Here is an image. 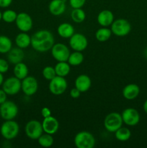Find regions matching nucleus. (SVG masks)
Returning <instances> with one entry per match:
<instances>
[{
    "instance_id": "f257e3e1",
    "label": "nucleus",
    "mask_w": 147,
    "mask_h": 148,
    "mask_svg": "<svg viewBox=\"0 0 147 148\" xmlns=\"http://www.w3.org/2000/svg\"><path fill=\"white\" fill-rule=\"evenodd\" d=\"M54 43V36L50 30H37L31 36V46L37 52L44 53L48 51Z\"/></svg>"
},
{
    "instance_id": "79ce46f5",
    "label": "nucleus",
    "mask_w": 147,
    "mask_h": 148,
    "mask_svg": "<svg viewBox=\"0 0 147 148\" xmlns=\"http://www.w3.org/2000/svg\"><path fill=\"white\" fill-rule=\"evenodd\" d=\"M1 20H2V12L0 11V21H1Z\"/></svg>"
},
{
    "instance_id": "9b49d317",
    "label": "nucleus",
    "mask_w": 147,
    "mask_h": 148,
    "mask_svg": "<svg viewBox=\"0 0 147 148\" xmlns=\"http://www.w3.org/2000/svg\"><path fill=\"white\" fill-rule=\"evenodd\" d=\"M14 23L17 28L21 32L27 33L33 28V18L27 12H20L17 14V17Z\"/></svg>"
},
{
    "instance_id": "423d86ee",
    "label": "nucleus",
    "mask_w": 147,
    "mask_h": 148,
    "mask_svg": "<svg viewBox=\"0 0 147 148\" xmlns=\"http://www.w3.org/2000/svg\"><path fill=\"white\" fill-rule=\"evenodd\" d=\"M19 112V108L17 104L11 101H6L0 105V116L6 120H12L16 118Z\"/></svg>"
},
{
    "instance_id": "ddd939ff",
    "label": "nucleus",
    "mask_w": 147,
    "mask_h": 148,
    "mask_svg": "<svg viewBox=\"0 0 147 148\" xmlns=\"http://www.w3.org/2000/svg\"><path fill=\"white\" fill-rule=\"evenodd\" d=\"M38 90V82L33 76H27L22 79L21 90L26 96H32L37 92Z\"/></svg>"
},
{
    "instance_id": "72a5a7b5",
    "label": "nucleus",
    "mask_w": 147,
    "mask_h": 148,
    "mask_svg": "<svg viewBox=\"0 0 147 148\" xmlns=\"http://www.w3.org/2000/svg\"><path fill=\"white\" fill-rule=\"evenodd\" d=\"M10 65H9V62L6 59H0V72L2 74L6 73L8 72Z\"/></svg>"
},
{
    "instance_id": "dca6fc26",
    "label": "nucleus",
    "mask_w": 147,
    "mask_h": 148,
    "mask_svg": "<svg viewBox=\"0 0 147 148\" xmlns=\"http://www.w3.org/2000/svg\"><path fill=\"white\" fill-rule=\"evenodd\" d=\"M66 0H51L48 4V10L53 16H60L66 11Z\"/></svg>"
},
{
    "instance_id": "58836bf2",
    "label": "nucleus",
    "mask_w": 147,
    "mask_h": 148,
    "mask_svg": "<svg viewBox=\"0 0 147 148\" xmlns=\"http://www.w3.org/2000/svg\"><path fill=\"white\" fill-rule=\"evenodd\" d=\"M143 108H144V112L147 114V100H146L145 102H144V106H143Z\"/></svg>"
},
{
    "instance_id": "20e7f679",
    "label": "nucleus",
    "mask_w": 147,
    "mask_h": 148,
    "mask_svg": "<svg viewBox=\"0 0 147 148\" xmlns=\"http://www.w3.org/2000/svg\"><path fill=\"white\" fill-rule=\"evenodd\" d=\"M122 116L118 112H111L105 116L104 119V127L105 130L111 133H115L122 126Z\"/></svg>"
},
{
    "instance_id": "1a4fd4ad",
    "label": "nucleus",
    "mask_w": 147,
    "mask_h": 148,
    "mask_svg": "<svg viewBox=\"0 0 147 148\" xmlns=\"http://www.w3.org/2000/svg\"><path fill=\"white\" fill-rule=\"evenodd\" d=\"M1 86L7 95H17L21 91L22 80L15 76L10 77L4 80Z\"/></svg>"
},
{
    "instance_id": "cd10ccee",
    "label": "nucleus",
    "mask_w": 147,
    "mask_h": 148,
    "mask_svg": "<svg viewBox=\"0 0 147 148\" xmlns=\"http://www.w3.org/2000/svg\"><path fill=\"white\" fill-rule=\"evenodd\" d=\"M71 18L74 23H82L86 19V13L82 8H75L71 12Z\"/></svg>"
},
{
    "instance_id": "6ab92c4d",
    "label": "nucleus",
    "mask_w": 147,
    "mask_h": 148,
    "mask_svg": "<svg viewBox=\"0 0 147 148\" xmlns=\"http://www.w3.org/2000/svg\"><path fill=\"white\" fill-rule=\"evenodd\" d=\"M24 58V53L22 49L19 47L12 48L11 50L7 53V60L9 63L16 64L23 61Z\"/></svg>"
},
{
    "instance_id": "f704fd0d",
    "label": "nucleus",
    "mask_w": 147,
    "mask_h": 148,
    "mask_svg": "<svg viewBox=\"0 0 147 148\" xmlns=\"http://www.w3.org/2000/svg\"><path fill=\"white\" fill-rule=\"evenodd\" d=\"M81 93H82V92H81L76 88H72V89L70 90V96L72 98H74V99H76V98H79Z\"/></svg>"
},
{
    "instance_id": "2f4dec72",
    "label": "nucleus",
    "mask_w": 147,
    "mask_h": 148,
    "mask_svg": "<svg viewBox=\"0 0 147 148\" xmlns=\"http://www.w3.org/2000/svg\"><path fill=\"white\" fill-rule=\"evenodd\" d=\"M42 75L46 80H51L53 77L56 76L55 68L52 66H46V67L43 68L42 71Z\"/></svg>"
},
{
    "instance_id": "c85d7f7f",
    "label": "nucleus",
    "mask_w": 147,
    "mask_h": 148,
    "mask_svg": "<svg viewBox=\"0 0 147 148\" xmlns=\"http://www.w3.org/2000/svg\"><path fill=\"white\" fill-rule=\"evenodd\" d=\"M12 48V42L7 36H0V53H7Z\"/></svg>"
},
{
    "instance_id": "412c9836",
    "label": "nucleus",
    "mask_w": 147,
    "mask_h": 148,
    "mask_svg": "<svg viewBox=\"0 0 147 148\" xmlns=\"http://www.w3.org/2000/svg\"><path fill=\"white\" fill-rule=\"evenodd\" d=\"M57 33L62 38L68 39L70 38L74 34L75 30L74 26L71 23H62L58 26Z\"/></svg>"
},
{
    "instance_id": "5701e85b",
    "label": "nucleus",
    "mask_w": 147,
    "mask_h": 148,
    "mask_svg": "<svg viewBox=\"0 0 147 148\" xmlns=\"http://www.w3.org/2000/svg\"><path fill=\"white\" fill-rule=\"evenodd\" d=\"M13 73L14 75L20 79H23L26 77L28 76L29 69L27 64L24 62H20L14 64V69H13Z\"/></svg>"
},
{
    "instance_id": "39448f33",
    "label": "nucleus",
    "mask_w": 147,
    "mask_h": 148,
    "mask_svg": "<svg viewBox=\"0 0 147 148\" xmlns=\"http://www.w3.org/2000/svg\"><path fill=\"white\" fill-rule=\"evenodd\" d=\"M112 34L118 37H123L130 33L131 30V25L127 20L123 18L117 19L113 21L110 25Z\"/></svg>"
},
{
    "instance_id": "bb28decb",
    "label": "nucleus",
    "mask_w": 147,
    "mask_h": 148,
    "mask_svg": "<svg viewBox=\"0 0 147 148\" xmlns=\"http://www.w3.org/2000/svg\"><path fill=\"white\" fill-rule=\"evenodd\" d=\"M115 138L120 142L128 141L131 137V132L127 127H121L115 132Z\"/></svg>"
},
{
    "instance_id": "ea45409f",
    "label": "nucleus",
    "mask_w": 147,
    "mask_h": 148,
    "mask_svg": "<svg viewBox=\"0 0 147 148\" xmlns=\"http://www.w3.org/2000/svg\"><path fill=\"white\" fill-rule=\"evenodd\" d=\"M3 82H4V76H3V74L0 72V86L2 85Z\"/></svg>"
},
{
    "instance_id": "393cba45",
    "label": "nucleus",
    "mask_w": 147,
    "mask_h": 148,
    "mask_svg": "<svg viewBox=\"0 0 147 148\" xmlns=\"http://www.w3.org/2000/svg\"><path fill=\"white\" fill-rule=\"evenodd\" d=\"M112 33L108 27H102L98 29L95 33V38L99 42H105L110 38Z\"/></svg>"
},
{
    "instance_id": "2eb2a0df",
    "label": "nucleus",
    "mask_w": 147,
    "mask_h": 148,
    "mask_svg": "<svg viewBox=\"0 0 147 148\" xmlns=\"http://www.w3.org/2000/svg\"><path fill=\"white\" fill-rule=\"evenodd\" d=\"M43 132L50 134H54L58 132L59 129V122L56 118L50 116L46 118H43L42 121Z\"/></svg>"
},
{
    "instance_id": "4be33fe9",
    "label": "nucleus",
    "mask_w": 147,
    "mask_h": 148,
    "mask_svg": "<svg viewBox=\"0 0 147 148\" xmlns=\"http://www.w3.org/2000/svg\"><path fill=\"white\" fill-rule=\"evenodd\" d=\"M14 41L17 47L22 49H27V47L31 46V36L27 33L21 32L17 35Z\"/></svg>"
},
{
    "instance_id": "4468645a",
    "label": "nucleus",
    "mask_w": 147,
    "mask_h": 148,
    "mask_svg": "<svg viewBox=\"0 0 147 148\" xmlns=\"http://www.w3.org/2000/svg\"><path fill=\"white\" fill-rule=\"evenodd\" d=\"M122 121L128 127H134L140 121V114L133 108H127L121 114Z\"/></svg>"
},
{
    "instance_id": "f8f14e48",
    "label": "nucleus",
    "mask_w": 147,
    "mask_h": 148,
    "mask_svg": "<svg viewBox=\"0 0 147 148\" xmlns=\"http://www.w3.org/2000/svg\"><path fill=\"white\" fill-rule=\"evenodd\" d=\"M69 46L71 49L76 51H84L88 46V40L84 35L75 33L69 38Z\"/></svg>"
},
{
    "instance_id": "a878e982",
    "label": "nucleus",
    "mask_w": 147,
    "mask_h": 148,
    "mask_svg": "<svg viewBox=\"0 0 147 148\" xmlns=\"http://www.w3.org/2000/svg\"><path fill=\"white\" fill-rule=\"evenodd\" d=\"M84 57L82 52L74 51V52L71 53L69 55L67 62L71 66H76L82 64L84 62Z\"/></svg>"
},
{
    "instance_id": "b1692460",
    "label": "nucleus",
    "mask_w": 147,
    "mask_h": 148,
    "mask_svg": "<svg viewBox=\"0 0 147 148\" xmlns=\"http://www.w3.org/2000/svg\"><path fill=\"white\" fill-rule=\"evenodd\" d=\"M54 68L57 76L65 77L70 73L71 65L67 62H58Z\"/></svg>"
},
{
    "instance_id": "4c0bfd02",
    "label": "nucleus",
    "mask_w": 147,
    "mask_h": 148,
    "mask_svg": "<svg viewBox=\"0 0 147 148\" xmlns=\"http://www.w3.org/2000/svg\"><path fill=\"white\" fill-rule=\"evenodd\" d=\"M7 100V94L3 89H0V105Z\"/></svg>"
},
{
    "instance_id": "f3484780",
    "label": "nucleus",
    "mask_w": 147,
    "mask_h": 148,
    "mask_svg": "<svg viewBox=\"0 0 147 148\" xmlns=\"http://www.w3.org/2000/svg\"><path fill=\"white\" fill-rule=\"evenodd\" d=\"M97 20L98 24L102 27H109L115 20V16L110 10H104L98 14Z\"/></svg>"
},
{
    "instance_id": "c9c22d12",
    "label": "nucleus",
    "mask_w": 147,
    "mask_h": 148,
    "mask_svg": "<svg viewBox=\"0 0 147 148\" xmlns=\"http://www.w3.org/2000/svg\"><path fill=\"white\" fill-rule=\"evenodd\" d=\"M41 115L43 118H46L51 116V111L48 107H44L41 109Z\"/></svg>"
},
{
    "instance_id": "7ed1b4c3",
    "label": "nucleus",
    "mask_w": 147,
    "mask_h": 148,
    "mask_svg": "<svg viewBox=\"0 0 147 148\" xmlns=\"http://www.w3.org/2000/svg\"><path fill=\"white\" fill-rule=\"evenodd\" d=\"M74 145L77 148H93L96 140L92 133L88 131H81L75 135Z\"/></svg>"
},
{
    "instance_id": "a19ab883",
    "label": "nucleus",
    "mask_w": 147,
    "mask_h": 148,
    "mask_svg": "<svg viewBox=\"0 0 147 148\" xmlns=\"http://www.w3.org/2000/svg\"><path fill=\"white\" fill-rule=\"evenodd\" d=\"M144 56H145V57L147 59V48L145 49V51H144Z\"/></svg>"
},
{
    "instance_id": "0eeeda50",
    "label": "nucleus",
    "mask_w": 147,
    "mask_h": 148,
    "mask_svg": "<svg viewBox=\"0 0 147 148\" xmlns=\"http://www.w3.org/2000/svg\"><path fill=\"white\" fill-rule=\"evenodd\" d=\"M43 132L42 123L37 120H30L24 127V133L28 138L36 140L42 135Z\"/></svg>"
},
{
    "instance_id": "f03ea898",
    "label": "nucleus",
    "mask_w": 147,
    "mask_h": 148,
    "mask_svg": "<svg viewBox=\"0 0 147 148\" xmlns=\"http://www.w3.org/2000/svg\"><path fill=\"white\" fill-rule=\"evenodd\" d=\"M20 132V125L17 121L12 120H6L0 127V133L3 138L7 140H14Z\"/></svg>"
},
{
    "instance_id": "a211bd4d",
    "label": "nucleus",
    "mask_w": 147,
    "mask_h": 148,
    "mask_svg": "<svg viewBox=\"0 0 147 148\" xmlns=\"http://www.w3.org/2000/svg\"><path fill=\"white\" fill-rule=\"evenodd\" d=\"M75 88H77L81 92H85L90 89L92 86L91 78L86 75H79L75 79Z\"/></svg>"
},
{
    "instance_id": "6e6552de",
    "label": "nucleus",
    "mask_w": 147,
    "mask_h": 148,
    "mask_svg": "<svg viewBox=\"0 0 147 148\" xmlns=\"http://www.w3.org/2000/svg\"><path fill=\"white\" fill-rule=\"evenodd\" d=\"M68 88V82L63 77L57 76L49 81V91L54 95H61L64 93Z\"/></svg>"
},
{
    "instance_id": "7c9ffc66",
    "label": "nucleus",
    "mask_w": 147,
    "mask_h": 148,
    "mask_svg": "<svg viewBox=\"0 0 147 148\" xmlns=\"http://www.w3.org/2000/svg\"><path fill=\"white\" fill-rule=\"evenodd\" d=\"M17 17V13L14 10H7L2 12L3 21L7 23H14Z\"/></svg>"
},
{
    "instance_id": "c756f323",
    "label": "nucleus",
    "mask_w": 147,
    "mask_h": 148,
    "mask_svg": "<svg viewBox=\"0 0 147 148\" xmlns=\"http://www.w3.org/2000/svg\"><path fill=\"white\" fill-rule=\"evenodd\" d=\"M37 142L41 147L48 148L53 145L54 143V139H53L52 134H47V133L43 134V133L42 135L37 139Z\"/></svg>"
},
{
    "instance_id": "aec40b11",
    "label": "nucleus",
    "mask_w": 147,
    "mask_h": 148,
    "mask_svg": "<svg viewBox=\"0 0 147 148\" xmlns=\"http://www.w3.org/2000/svg\"><path fill=\"white\" fill-rule=\"evenodd\" d=\"M140 93V88L136 84H128L122 89V94L124 98L126 100H133L138 96Z\"/></svg>"
},
{
    "instance_id": "473e14b6",
    "label": "nucleus",
    "mask_w": 147,
    "mask_h": 148,
    "mask_svg": "<svg viewBox=\"0 0 147 148\" xmlns=\"http://www.w3.org/2000/svg\"><path fill=\"white\" fill-rule=\"evenodd\" d=\"M86 0H69V4L73 9L82 8L86 3Z\"/></svg>"
},
{
    "instance_id": "9d476101",
    "label": "nucleus",
    "mask_w": 147,
    "mask_h": 148,
    "mask_svg": "<svg viewBox=\"0 0 147 148\" xmlns=\"http://www.w3.org/2000/svg\"><path fill=\"white\" fill-rule=\"evenodd\" d=\"M50 51L53 59L57 62H67L71 53L69 47L62 43H54Z\"/></svg>"
},
{
    "instance_id": "e433bc0d",
    "label": "nucleus",
    "mask_w": 147,
    "mask_h": 148,
    "mask_svg": "<svg viewBox=\"0 0 147 148\" xmlns=\"http://www.w3.org/2000/svg\"><path fill=\"white\" fill-rule=\"evenodd\" d=\"M13 0H0V7L1 8H7L12 3Z\"/></svg>"
}]
</instances>
